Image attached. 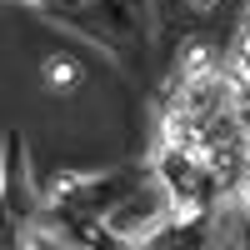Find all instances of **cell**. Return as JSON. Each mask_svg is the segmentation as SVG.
Segmentation results:
<instances>
[{"instance_id":"obj_1","label":"cell","mask_w":250,"mask_h":250,"mask_svg":"<svg viewBox=\"0 0 250 250\" xmlns=\"http://www.w3.org/2000/svg\"><path fill=\"white\" fill-rule=\"evenodd\" d=\"M240 65H245V75H250V40H245V50H240Z\"/></svg>"}]
</instances>
